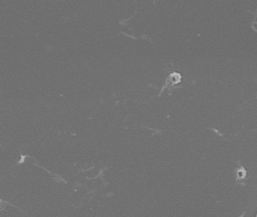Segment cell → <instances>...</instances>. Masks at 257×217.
I'll return each mask as SVG.
<instances>
[{
    "label": "cell",
    "instance_id": "cell-1",
    "mask_svg": "<svg viewBox=\"0 0 257 217\" xmlns=\"http://www.w3.org/2000/svg\"><path fill=\"white\" fill-rule=\"evenodd\" d=\"M255 217H257V213H256V216H255Z\"/></svg>",
    "mask_w": 257,
    "mask_h": 217
}]
</instances>
